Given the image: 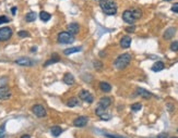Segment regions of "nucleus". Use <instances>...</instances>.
<instances>
[{
	"mask_svg": "<svg viewBox=\"0 0 178 138\" xmlns=\"http://www.w3.org/2000/svg\"><path fill=\"white\" fill-rule=\"evenodd\" d=\"M99 7L102 11L107 15H114L117 13V4L114 0H101Z\"/></svg>",
	"mask_w": 178,
	"mask_h": 138,
	"instance_id": "f257e3e1",
	"label": "nucleus"
},
{
	"mask_svg": "<svg viewBox=\"0 0 178 138\" xmlns=\"http://www.w3.org/2000/svg\"><path fill=\"white\" fill-rule=\"evenodd\" d=\"M131 62V55L129 53H122L120 55L118 58L115 60L114 62V67H116L117 70H124L128 67Z\"/></svg>",
	"mask_w": 178,
	"mask_h": 138,
	"instance_id": "f03ea898",
	"label": "nucleus"
},
{
	"mask_svg": "<svg viewBox=\"0 0 178 138\" xmlns=\"http://www.w3.org/2000/svg\"><path fill=\"white\" fill-rule=\"evenodd\" d=\"M59 44H71L75 42V36H72L68 32H61L58 34V38H57Z\"/></svg>",
	"mask_w": 178,
	"mask_h": 138,
	"instance_id": "7ed1b4c3",
	"label": "nucleus"
},
{
	"mask_svg": "<svg viewBox=\"0 0 178 138\" xmlns=\"http://www.w3.org/2000/svg\"><path fill=\"white\" fill-rule=\"evenodd\" d=\"M12 36V29L6 26V27H1L0 28V42H6L9 40Z\"/></svg>",
	"mask_w": 178,
	"mask_h": 138,
	"instance_id": "20e7f679",
	"label": "nucleus"
},
{
	"mask_svg": "<svg viewBox=\"0 0 178 138\" xmlns=\"http://www.w3.org/2000/svg\"><path fill=\"white\" fill-rule=\"evenodd\" d=\"M32 112H33L37 117H45L46 115H47L46 109L42 105H33V108H32Z\"/></svg>",
	"mask_w": 178,
	"mask_h": 138,
	"instance_id": "39448f33",
	"label": "nucleus"
},
{
	"mask_svg": "<svg viewBox=\"0 0 178 138\" xmlns=\"http://www.w3.org/2000/svg\"><path fill=\"white\" fill-rule=\"evenodd\" d=\"M122 20L126 23H128V24H133L134 22L137 21L134 15H133L132 10H126V11H124V13H122Z\"/></svg>",
	"mask_w": 178,
	"mask_h": 138,
	"instance_id": "423d86ee",
	"label": "nucleus"
},
{
	"mask_svg": "<svg viewBox=\"0 0 178 138\" xmlns=\"http://www.w3.org/2000/svg\"><path fill=\"white\" fill-rule=\"evenodd\" d=\"M79 98L81 100L87 102V103H92L93 100H94V98H93V96L91 95V92H87V90H84V89L79 92Z\"/></svg>",
	"mask_w": 178,
	"mask_h": 138,
	"instance_id": "0eeeda50",
	"label": "nucleus"
},
{
	"mask_svg": "<svg viewBox=\"0 0 178 138\" xmlns=\"http://www.w3.org/2000/svg\"><path fill=\"white\" fill-rule=\"evenodd\" d=\"M12 96L11 90L7 86H1L0 87V100H8Z\"/></svg>",
	"mask_w": 178,
	"mask_h": 138,
	"instance_id": "6e6552de",
	"label": "nucleus"
},
{
	"mask_svg": "<svg viewBox=\"0 0 178 138\" xmlns=\"http://www.w3.org/2000/svg\"><path fill=\"white\" fill-rule=\"evenodd\" d=\"M15 63H17L18 65H21V67H32L34 64L33 61L30 58H26V57L17 59V60H15Z\"/></svg>",
	"mask_w": 178,
	"mask_h": 138,
	"instance_id": "1a4fd4ad",
	"label": "nucleus"
},
{
	"mask_svg": "<svg viewBox=\"0 0 178 138\" xmlns=\"http://www.w3.org/2000/svg\"><path fill=\"white\" fill-rule=\"evenodd\" d=\"M87 122H89L87 117H79L73 121V125L77 126V127H83V126L87 125Z\"/></svg>",
	"mask_w": 178,
	"mask_h": 138,
	"instance_id": "9d476101",
	"label": "nucleus"
},
{
	"mask_svg": "<svg viewBox=\"0 0 178 138\" xmlns=\"http://www.w3.org/2000/svg\"><path fill=\"white\" fill-rule=\"evenodd\" d=\"M79 31H80V27L77 23H71V24H69L68 27H67V32L70 34V35H72V36L77 35V34L79 33Z\"/></svg>",
	"mask_w": 178,
	"mask_h": 138,
	"instance_id": "9b49d317",
	"label": "nucleus"
},
{
	"mask_svg": "<svg viewBox=\"0 0 178 138\" xmlns=\"http://www.w3.org/2000/svg\"><path fill=\"white\" fill-rule=\"evenodd\" d=\"M110 103H112V99H110L109 97H103V98H101L98 101V105L102 107V108L105 110L110 105Z\"/></svg>",
	"mask_w": 178,
	"mask_h": 138,
	"instance_id": "f8f14e48",
	"label": "nucleus"
},
{
	"mask_svg": "<svg viewBox=\"0 0 178 138\" xmlns=\"http://www.w3.org/2000/svg\"><path fill=\"white\" fill-rule=\"evenodd\" d=\"M131 45V37L130 36H124V37L120 39V47L124 48V49H127L129 48Z\"/></svg>",
	"mask_w": 178,
	"mask_h": 138,
	"instance_id": "ddd939ff",
	"label": "nucleus"
},
{
	"mask_svg": "<svg viewBox=\"0 0 178 138\" xmlns=\"http://www.w3.org/2000/svg\"><path fill=\"white\" fill-rule=\"evenodd\" d=\"M137 94L139 95V96L143 97L144 99H150L151 97H152V94L150 92H148V90H145V89H143V88H137Z\"/></svg>",
	"mask_w": 178,
	"mask_h": 138,
	"instance_id": "4468645a",
	"label": "nucleus"
},
{
	"mask_svg": "<svg viewBox=\"0 0 178 138\" xmlns=\"http://www.w3.org/2000/svg\"><path fill=\"white\" fill-rule=\"evenodd\" d=\"M175 33H176V28L175 27H170V28H167L164 32L163 37H164V39H170L172 37H174Z\"/></svg>",
	"mask_w": 178,
	"mask_h": 138,
	"instance_id": "2eb2a0df",
	"label": "nucleus"
},
{
	"mask_svg": "<svg viewBox=\"0 0 178 138\" xmlns=\"http://www.w3.org/2000/svg\"><path fill=\"white\" fill-rule=\"evenodd\" d=\"M63 132V130H62L60 126H53L51 128H50V133H51V135L54 136V137H58V136H60L61 135V133Z\"/></svg>",
	"mask_w": 178,
	"mask_h": 138,
	"instance_id": "dca6fc26",
	"label": "nucleus"
},
{
	"mask_svg": "<svg viewBox=\"0 0 178 138\" xmlns=\"http://www.w3.org/2000/svg\"><path fill=\"white\" fill-rule=\"evenodd\" d=\"M60 61V58H59V55L57 53H54V55H51V58L48 60V61H46L45 64H44V67H47V65H50V64H53V63H57Z\"/></svg>",
	"mask_w": 178,
	"mask_h": 138,
	"instance_id": "f3484780",
	"label": "nucleus"
},
{
	"mask_svg": "<svg viewBox=\"0 0 178 138\" xmlns=\"http://www.w3.org/2000/svg\"><path fill=\"white\" fill-rule=\"evenodd\" d=\"M165 69V65H164V63L162 62V61H158V62H155L153 64V67H152V71L153 72H160L162 70H164Z\"/></svg>",
	"mask_w": 178,
	"mask_h": 138,
	"instance_id": "a211bd4d",
	"label": "nucleus"
},
{
	"mask_svg": "<svg viewBox=\"0 0 178 138\" xmlns=\"http://www.w3.org/2000/svg\"><path fill=\"white\" fill-rule=\"evenodd\" d=\"M63 82L67 84V85H73L75 84V77H73V75L71 74V73H67L66 75H65V77H63Z\"/></svg>",
	"mask_w": 178,
	"mask_h": 138,
	"instance_id": "6ab92c4d",
	"label": "nucleus"
},
{
	"mask_svg": "<svg viewBox=\"0 0 178 138\" xmlns=\"http://www.w3.org/2000/svg\"><path fill=\"white\" fill-rule=\"evenodd\" d=\"M82 50V47H72V48H69V49H66L63 51V53L66 55H70L72 53H75V52H80Z\"/></svg>",
	"mask_w": 178,
	"mask_h": 138,
	"instance_id": "aec40b11",
	"label": "nucleus"
},
{
	"mask_svg": "<svg viewBox=\"0 0 178 138\" xmlns=\"http://www.w3.org/2000/svg\"><path fill=\"white\" fill-rule=\"evenodd\" d=\"M99 88H101V90L104 92H109L112 90L110 84L106 83V82H101V83H99Z\"/></svg>",
	"mask_w": 178,
	"mask_h": 138,
	"instance_id": "412c9836",
	"label": "nucleus"
},
{
	"mask_svg": "<svg viewBox=\"0 0 178 138\" xmlns=\"http://www.w3.org/2000/svg\"><path fill=\"white\" fill-rule=\"evenodd\" d=\"M36 17H37V14L35 12H29L26 15H25V21L26 22H34L36 20Z\"/></svg>",
	"mask_w": 178,
	"mask_h": 138,
	"instance_id": "4be33fe9",
	"label": "nucleus"
},
{
	"mask_svg": "<svg viewBox=\"0 0 178 138\" xmlns=\"http://www.w3.org/2000/svg\"><path fill=\"white\" fill-rule=\"evenodd\" d=\"M50 17H51V15H50L48 12H46V11H42L41 13H39V19H41L43 22H47L50 20Z\"/></svg>",
	"mask_w": 178,
	"mask_h": 138,
	"instance_id": "5701e85b",
	"label": "nucleus"
},
{
	"mask_svg": "<svg viewBox=\"0 0 178 138\" xmlns=\"http://www.w3.org/2000/svg\"><path fill=\"white\" fill-rule=\"evenodd\" d=\"M78 105H79V101H78V99H77L75 97H72V98H70L69 100L67 101V105H68V107H70V108L77 107Z\"/></svg>",
	"mask_w": 178,
	"mask_h": 138,
	"instance_id": "b1692460",
	"label": "nucleus"
},
{
	"mask_svg": "<svg viewBox=\"0 0 178 138\" xmlns=\"http://www.w3.org/2000/svg\"><path fill=\"white\" fill-rule=\"evenodd\" d=\"M133 12V15H134V17H136V20H139L141 17H142V11H141L140 9L138 8H134V9H131Z\"/></svg>",
	"mask_w": 178,
	"mask_h": 138,
	"instance_id": "393cba45",
	"label": "nucleus"
},
{
	"mask_svg": "<svg viewBox=\"0 0 178 138\" xmlns=\"http://www.w3.org/2000/svg\"><path fill=\"white\" fill-rule=\"evenodd\" d=\"M104 113H106V110L105 109H103V108H102V107H97V108H96L95 109V114L96 115H97V117H102V115H103Z\"/></svg>",
	"mask_w": 178,
	"mask_h": 138,
	"instance_id": "a878e982",
	"label": "nucleus"
},
{
	"mask_svg": "<svg viewBox=\"0 0 178 138\" xmlns=\"http://www.w3.org/2000/svg\"><path fill=\"white\" fill-rule=\"evenodd\" d=\"M141 108H142L141 103H133V105H131V110H132L133 112H137V111L141 110Z\"/></svg>",
	"mask_w": 178,
	"mask_h": 138,
	"instance_id": "bb28decb",
	"label": "nucleus"
},
{
	"mask_svg": "<svg viewBox=\"0 0 178 138\" xmlns=\"http://www.w3.org/2000/svg\"><path fill=\"white\" fill-rule=\"evenodd\" d=\"M18 35H19V37H30V33L29 32H26V31H20L19 33H18Z\"/></svg>",
	"mask_w": 178,
	"mask_h": 138,
	"instance_id": "cd10ccee",
	"label": "nucleus"
},
{
	"mask_svg": "<svg viewBox=\"0 0 178 138\" xmlns=\"http://www.w3.org/2000/svg\"><path fill=\"white\" fill-rule=\"evenodd\" d=\"M170 50L172 51H178V40L176 42H172V45H170Z\"/></svg>",
	"mask_w": 178,
	"mask_h": 138,
	"instance_id": "c85d7f7f",
	"label": "nucleus"
},
{
	"mask_svg": "<svg viewBox=\"0 0 178 138\" xmlns=\"http://www.w3.org/2000/svg\"><path fill=\"white\" fill-rule=\"evenodd\" d=\"M9 22H10V20L6 15H1L0 17V24H4V23H9Z\"/></svg>",
	"mask_w": 178,
	"mask_h": 138,
	"instance_id": "c756f323",
	"label": "nucleus"
},
{
	"mask_svg": "<svg viewBox=\"0 0 178 138\" xmlns=\"http://www.w3.org/2000/svg\"><path fill=\"white\" fill-rule=\"evenodd\" d=\"M110 117H112V115H110V114H107V113H104L103 115L101 117V119H102L103 121H108V120H110Z\"/></svg>",
	"mask_w": 178,
	"mask_h": 138,
	"instance_id": "7c9ffc66",
	"label": "nucleus"
},
{
	"mask_svg": "<svg viewBox=\"0 0 178 138\" xmlns=\"http://www.w3.org/2000/svg\"><path fill=\"white\" fill-rule=\"evenodd\" d=\"M134 29H136V26L131 25V26H128V27L126 28V32H127V33H133V32H134Z\"/></svg>",
	"mask_w": 178,
	"mask_h": 138,
	"instance_id": "2f4dec72",
	"label": "nucleus"
},
{
	"mask_svg": "<svg viewBox=\"0 0 178 138\" xmlns=\"http://www.w3.org/2000/svg\"><path fill=\"white\" fill-rule=\"evenodd\" d=\"M104 136L107 138H125L122 136H117V135H113V134H104Z\"/></svg>",
	"mask_w": 178,
	"mask_h": 138,
	"instance_id": "473e14b6",
	"label": "nucleus"
},
{
	"mask_svg": "<svg viewBox=\"0 0 178 138\" xmlns=\"http://www.w3.org/2000/svg\"><path fill=\"white\" fill-rule=\"evenodd\" d=\"M172 11L175 13H178V2H176V3L172 6Z\"/></svg>",
	"mask_w": 178,
	"mask_h": 138,
	"instance_id": "72a5a7b5",
	"label": "nucleus"
},
{
	"mask_svg": "<svg viewBox=\"0 0 178 138\" xmlns=\"http://www.w3.org/2000/svg\"><path fill=\"white\" fill-rule=\"evenodd\" d=\"M4 126H6V125L4 124V125L0 127V138H4V135H6V134H4Z\"/></svg>",
	"mask_w": 178,
	"mask_h": 138,
	"instance_id": "f704fd0d",
	"label": "nucleus"
},
{
	"mask_svg": "<svg viewBox=\"0 0 178 138\" xmlns=\"http://www.w3.org/2000/svg\"><path fill=\"white\" fill-rule=\"evenodd\" d=\"M94 65L96 67L97 70H99V69H102V67H103V64H102V63H99L98 61H95V62H94Z\"/></svg>",
	"mask_w": 178,
	"mask_h": 138,
	"instance_id": "c9c22d12",
	"label": "nucleus"
},
{
	"mask_svg": "<svg viewBox=\"0 0 178 138\" xmlns=\"http://www.w3.org/2000/svg\"><path fill=\"white\" fill-rule=\"evenodd\" d=\"M167 137H168L167 133H162V134H160L158 136V138H167Z\"/></svg>",
	"mask_w": 178,
	"mask_h": 138,
	"instance_id": "e433bc0d",
	"label": "nucleus"
},
{
	"mask_svg": "<svg viewBox=\"0 0 178 138\" xmlns=\"http://www.w3.org/2000/svg\"><path fill=\"white\" fill-rule=\"evenodd\" d=\"M167 109H168V111H170V112H173L174 107H173V105H170V103H167Z\"/></svg>",
	"mask_w": 178,
	"mask_h": 138,
	"instance_id": "4c0bfd02",
	"label": "nucleus"
},
{
	"mask_svg": "<svg viewBox=\"0 0 178 138\" xmlns=\"http://www.w3.org/2000/svg\"><path fill=\"white\" fill-rule=\"evenodd\" d=\"M11 12H12V14H15V12H17V8H15V7H14V8H12Z\"/></svg>",
	"mask_w": 178,
	"mask_h": 138,
	"instance_id": "58836bf2",
	"label": "nucleus"
},
{
	"mask_svg": "<svg viewBox=\"0 0 178 138\" xmlns=\"http://www.w3.org/2000/svg\"><path fill=\"white\" fill-rule=\"evenodd\" d=\"M21 138H31L30 135H23V136H21Z\"/></svg>",
	"mask_w": 178,
	"mask_h": 138,
	"instance_id": "ea45409f",
	"label": "nucleus"
},
{
	"mask_svg": "<svg viewBox=\"0 0 178 138\" xmlns=\"http://www.w3.org/2000/svg\"><path fill=\"white\" fill-rule=\"evenodd\" d=\"M36 49H37V47H33V48L31 49V51H32V52H35V51H36Z\"/></svg>",
	"mask_w": 178,
	"mask_h": 138,
	"instance_id": "a19ab883",
	"label": "nucleus"
},
{
	"mask_svg": "<svg viewBox=\"0 0 178 138\" xmlns=\"http://www.w3.org/2000/svg\"><path fill=\"white\" fill-rule=\"evenodd\" d=\"M164 1H170V0H164Z\"/></svg>",
	"mask_w": 178,
	"mask_h": 138,
	"instance_id": "79ce46f5",
	"label": "nucleus"
},
{
	"mask_svg": "<svg viewBox=\"0 0 178 138\" xmlns=\"http://www.w3.org/2000/svg\"><path fill=\"white\" fill-rule=\"evenodd\" d=\"M170 138H177V137H170Z\"/></svg>",
	"mask_w": 178,
	"mask_h": 138,
	"instance_id": "37998d69",
	"label": "nucleus"
},
{
	"mask_svg": "<svg viewBox=\"0 0 178 138\" xmlns=\"http://www.w3.org/2000/svg\"><path fill=\"white\" fill-rule=\"evenodd\" d=\"M177 132H178V130H177Z\"/></svg>",
	"mask_w": 178,
	"mask_h": 138,
	"instance_id": "c03bdc74",
	"label": "nucleus"
}]
</instances>
